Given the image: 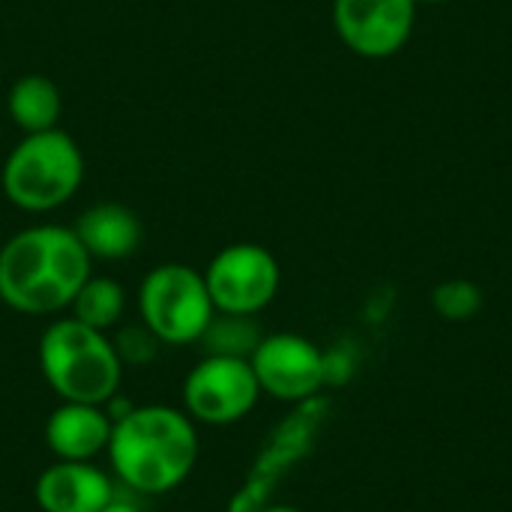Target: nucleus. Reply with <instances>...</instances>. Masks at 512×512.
I'll return each mask as SVG.
<instances>
[{"label":"nucleus","mask_w":512,"mask_h":512,"mask_svg":"<svg viewBox=\"0 0 512 512\" xmlns=\"http://www.w3.org/2000/svg\"><path fill=\"white\" fill-rule=\"evenodd\" d=\"M111 426L105 405L60 402L45 420V447L60 462H93L108 450Z\"/></svg>","instance_id":"12"},{"label":"nucleus","mask_w":512,"mask_h":512,"mask_svg":"<svg viewBox=\"0 0 512 512\" xmlns=\"http://www.w3.org/2000/svg\"><path fill=\"white\" fill-rule=\"evenodd\" d=\"M252 372L258 378L261 393L303 405L321 393L324 381V351L297 333H273L264 336L255 354L249 357Z\"/></svg>","instance_id":"9"},{"label":"nucleus","mask_w":512,"mask_h":512,"mask_svg":"<svg viewBox=\"0 0 512 512\" xmlns=\"http://www.w3.org/2000/svg\"><path fill=\"white\" fill-rule=\"evenodd\" d=\"M258 512H303V510H297V507H288V504H267V507H261Z\"/></svg>","instance_id":"20"},{"label":"nucleus","mask_w":512,"mask_h":512,"mask_svg":"<svg viewBox=\"0 0 512 512\" xmlns=\"http://www.w3.org/2000/svg\"><path fill=\"white\" fill-rule=\"evenodd\" d=\"M327 411V402H321L318 396L297 405V411L270 435V441L264 444L258 462L252 465L249 480L243 483V489L231 498L228 512H258L267 507V495L270 489L282 480V474L309 450L315 429L321 423V414Z\"/></svg>","instance_id":"10"},{"label":"nucleus","mask_w":512,"mask_h":512,"mask_svg":"<svg viewBox=\"0 0 512 512\" xmlns=\"http://www.w3.org/2000/svg\"><path fill=\"white\" fill-rule=\"evenodd\" d=\"M69 309H72V318H78L81 324L108 333L120 324V318L126 312V291L117 279L90 273L87 282L78 288Z\"/></svg>","instance_id":"15"},{"label":"nucleus","mask_w":512,"mask_h":512,"mask_svg":"<svg viewBox=\"0 0 512 512\" xmlns=\"http://www.w3.org/2000/svg\"><path fill=\"white\" fill-rule=\"evenodd\" d=\"M72 231L87 249V255L99 261H126L144 243V225L138 213L117 201H102L87 207L75 219Z\"/></svg>","instance_id":"13"},{"label":"nucleus","mask_w":512,"mask_h":512,"mask_svg":"<svg viewBox=\"0 0 512 512\" xmlns=\"http://www.w3.org/2000/svg\"><path fill=\"white\" fill-rule=\"evenodd\" d=\"M93 273V258L66 225H30L0 246V300L21 315H57Z\"/></svg>","instance_id":"1"},{"label":"nucleus","mask_w":512,"mask_h":512,"mask_svg":"<svg viewBox=\"0 0 512 512\" xmlns=\"http://www.w3.org/2000/svg\"><path fill=\"white\" fill-rule=\"evenodd\" d=\"M105 456L126 492L168 495L198 465L195 420L171 405H135L126 417L114 420Z\"/></svg>","instance_id":"2"},{"label":"nucleus","mask_w":512,"mask_h":512,"mask_svg":"<svg viewBox=\"0 0 512 512\" xmlns=\"http://www.w3.org/2000/svg\"><path fill=\"white\" fill-rule=\"evenodd\" d=\"M84 183L78 141L57 129L24 135L3 162V192L24 213H51L75 198Z\"/></svg>","instance_id":"4"},{"label":"nucleus","mask_w":512,"mask_h":512,"mask_svg":"<svg viewBox=\"0 0 512 512\" xmlns=\"http://www.w3.org/2000/svg\"><path fill=\"white\" fill-rule=\"evenodd\" d=\"M39 372L60 402L105 405L120 393L123 363L111 336L81 324L78 318H57L39 336Z\"/></svg>","instance_id":"3"},{"label":"nucleus","mask_w":512,"mask_h":512,"mask_svg":"<svg viewBox=\"0 0 512 512\" xmlns=\"http://www.w3.org/2000/svg\"><path fill=\"white\" fill-rule=\"evenodd\" d=\"M417 24V0H333V27L366 60L396 57Z\"/></svg>","instance_id":"8"},{"label":"nucleus","mask_w":512,"mask_h":512,"mask_svg":"<svg viewBox=\"0 0 512 512\" xmlns=\"http://www.w3.org/2000/svg\"><path fill=\"white\" fill-rule=\"evenodd\" d=\"M6 111L12 123L24 132H48L60 126L63 114V96L57 84L45 75H21L6 96Z\"/></svg>","instance_id":"14"},{"label":"nucleus","mask_w":512,"mask_h":512,"mask_svg":"<svg viewBox=\"0 0 512 512\" xmlns=\"http://www.w3.org/2000/svg\"><path fill=\"white\" fill-rule=\"evenodd\" d=\"M204 282L216 312L258 315L276 300L282 270L270 249L258 243H234L213 255Z\"/></svg>","instance_id":"7"},{"label":"nucleus","mask_w":512,"mask_h":512,"mask_svg":"<svg viewBox=\"0 0 512 512\" xmlns=\"http://www.w3.org/2000/svg\"><path fill=\"white\" fill-rule=\"evenodd\" d=\"M183 411L201 426H234L252 414L261 399L252 363L243 357L207 354L183 378Z\"/></svg>","instance_id":"6"},{"label":"nucleus","mask_w":512,"mask_h":512,"mask_svg":"<svg viewBox=\"0 0 512 512\" xmlns=\"http://www.w3.org/2000/svg\"><path fill=\"white\" fill-rule=\"evenodd\" d=\"M99 512H144L138 507V501H135V492H114V498L102 507Z\"/></svg>","instance_id":"19"},{"label":"nucleus","mask_w":512,"mask_h":512,"mask_svg":"<svg viewBox=\"0 0 512 512\" xmlns=\"http://www.w3.org/2000/svg\"><path fill=\"white\" fill-rule=\"evenodd\" d=\"M117 486L108 471L96 462H54L48 465L33 486L36 507L42 512H99Z\"/></svg>","instance_id":"11"},{"label":"nucleus","mask_w":512,"mask_h":512,"mask_svg":"<svg viewBox=\"0 0 512 512\" xmlns=\"http://www.w3.org/2000/svg\"><path fill=\"white\" fill-rule=\"evenodd\" d=\"M141 321L162 345H192L204 336L216 315L204 273L171 261L153 267L138 288Z\"/></svg>","instance_id":"5"},{"label":"nucleus","mask_w":512,"mask_h":512,"mask_svg":"<svg viewBox=\"0 0 512 512\" xmlns=\"http://www.w3.org/2000/svg\"><path fill=\"white\" fill-rule=\"evenodd\" d=\"M111 345L120 357L123 366H150L162 348V342L153 336V330L141 321V324H126L111 336Z\"/></svg>","instance_id":"18"},{"label":"nucleus","mask_w":512,"mask_h":512,"mask_svg":"<svg viewBox=\"0 0 512 512\" xmlns=\"http://www.w3.org/2000/svg\"><path fill=\"white\" fill-rule=\"evenodd\" d=\"M264 333L255 324V315H228V312H216L213 321L207 324L204 336L198 339L204 345L207 354L216 357H243L249 360L255 354V348L261 345Z\"/></svg>","instance_id":"16"},{"label":"nucleus","mask_w":512,"mask_h":512,"mask_svg":"<svg viewBox=\"0 0 512 512\" xmlns=\"http://www.w3.org/2000/svg\"><path fill=\"white\" fill-rule=\"evenodd\" d=\"M438 3H447V0H417V6H438Z\"/></svg>","instance_id":"21"},{"label":"nucleus","mask_w":512,"mask_h":512,"mask_svg":"<svg viewBox=\"0 0 512 512\" xmlns=\"http://www.w3.org/2000/svg\"><path fill=\"white\" fill-rule=\"evenodd\" d=\"M432 309L444 321H471L483 309V288L471 279H447L432 291Z\"/></svg>","instance_id":"17"}]
</instances>
